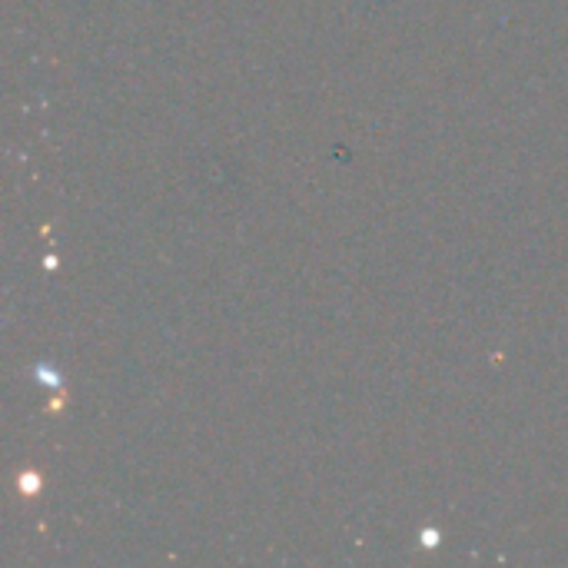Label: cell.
Wrapping results in <instances>:
<instances>
[{
  "label": "cell",
  "mask_w": 568,
  "mask_h": 568,
  "mask_svg": "<svg viewBox=\"0 0 568 568\" xmlns=\"http://www.w3.org/2000/svg\"><path fill=\"white\" fill-rule=\"evenodd\" d=\"M436 539H439L436 532H423V546H429V549H433V546H439Z\"/></svg>",
  "instance_id": "3"
},
{
  "label": "cell",
  "mask_w": 568,
  "mask_h": 568,
  "mask_svg": "<svg viewBox=\"0 0 568 568\" xmlns=\"http://www.w3.org/2000/svg\"><path fill=\"white\" fill-rule=\"evenodd\" d=\"M20 486H23V489H20L23 496H37V486H40V483H37L33 473H23V476H20Z\"/></svg>",
  "instance_id": "2"
},
{
  "label": "cell",
  "mask_w": 568,
  "mask_h": 568,
  "mask_svg": "<svg viewBox=\"0 0 568 568\" xmlns=\"http://www.w3.org/2000/svg\"><path fill=\"white\" fill-rule=\"evenodd\" d=\"M37 379H43V386H53V389H60V373H57V369L50 373L47 366H40V369H37Z\"/></svg>",
  "instance_id": "1"
}]
</instances>
